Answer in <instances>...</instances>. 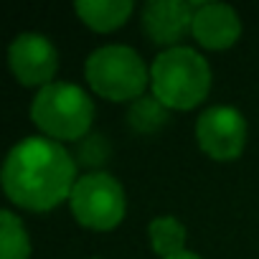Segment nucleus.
Listing matches in <instances>:
<instances>
[{
  "mask_svg": "<svg viewBox=\"0 0 259 259\" xmlns=\"http://www.w3.org/2000/svg\"><path fill=\"white\" fill-rule=\"evenodd\" d=\"M74 155L51 138H26L16 143L3 165L6 196L28 211H51L66 201L76 186Z\"/></svg>",
  "mask_w": 259,
  "mask_h": 259,
  "instance_id": "f257e3e1",
  "label": "nucleus"
},
{
  "mask_svg": "<svg viewBox=\"0 0 259 259\" xmlns=\"http://www.w3.org/2000/svg\"><path fill=\"white\" fill-rule=\"evenodd\" d=\"M150 87L168 109H193L208 97L211 66L196 49H165L150 66Z\"/></svg>",
  "mask_w": 259,
  "mask_h": 259,
  "instance_id": "f03ea898",
  "label": "nucleus"
},
{
  "mask_svg": "<svg viewBox=\"0 0 259 259\" xmlns=\"http://www.w3.org/2000/svg\"><path fill=\"white\" fill-rule=\"evenodd\" d=\"M31 119L44 138L56 143L84 140L94 119V102L81 87L71 81H54L36 92Z\"/></svg>",
  "mask_w": 259,
  "mask_h": 259,
  "instance_id": "7ed1b4c3",
  "label": "nucleus"
},
{
  "mask_svg": "<svg viewBox=\"0 0 259 259\" xmlns=\"http://www.w3.org/2000/svg\"><path fill=\"white\" fill-rule=\"evenodd\" d=\"M84 76L89 87L109 102H135L150 84V69L140 54L122 44L94 49L84 64Z\"/></svg>",
  "mask_w": 259,
  "mask_h": 259,
  "instance_id": "20e7f679",
  "label": "nucleus"
},
{
  "mask_svg": "<svg viewBox=\"0 0 259 259\" xmlns=\"http://www.w3.org/2000/svg\"><path fill=\"white\" fill-rule=\"evenodd\" d=\"M69 206L74 219L92 231H112L127 213L122 183L107 170L81 176L69 196Z\"/></svg>",
  "mask_w": 259,
  "mask_h": 259,
  "instance_id": "39448f33",
  "label": "nucleus"
},
{
  "mask_svg": "<svg viewBox=\"0 0 259 259\" xmlns=\"http://www.w3.org/2000/svg\"><path fill=\"white\" fill-rule=\"evenodd\" d=\"M198 148L213 160H236L246 145V119L236 107L213 104L196 122Z\"/></svg>",
  "mask_w": 259,
  "mask_h": 259,
  "instance_id": "423d86ee",
  "label": "nucleus"
},
{
  "mask_svg": "<svg viewBox=\"0 0 259 259\" xmlns=\"http://www.w3.org/2000/svg\"><path fill=\"white\" fill-rule=\"evenodd\" d=\"M8 64L23 87H49L59 71V54L41 33H21L8 46Z\"/></svg>",
  "mask_w": 259,
  "mask_h": 259,
  "instance_id": "0eeeda50",
  "label": "nucleus"
},
{
  "mask_svg": "<svg viewBox=\"0 0 259 259\" xmlns=\"http://www.w3.org/2000/svg\"><path fill=\"white\" fill-rule=\"evenodd\" d=\"M196 3L186 0H150L143 8L140 26L153 44L176 49L193 28Z\"/></svg>",
  "mask_w": 259,
  "mask_h": 259,
  "instance_id": "6e6552de",
  "label": "nucleus"
},
{
  "mask_svg": "<svg viewBox=\"0 0 259 259\" xmlns=\"http://www.w3.org/2000/svg\"><path fill=\"white\" fill-rule=\"evenodd\" d=\"M191 36L211 51L229 49L241 36L239 13L226 3H196Z\"/></svg>",
  "mask_w": 259,
  "mask_h": 259,
  "instance_id": "1a4fd4ad",
  "label": "nucleus"
},
{
  "mask_svg": "<svg viewBox=\"0 0 259 259\" xmlns=\"http://www.w3.org/2000/svg\"><path fill=\"white\" fill-rule=\"evenodd\" d=\"M135 6L133 0H79L74 6V13L99 33L117 31L119 26L127 23V18L133 16Z\"/></svg>",
  "mask_w": 259,
  "mask_h": 259,
  "instance_id": "9d476101",
  "label": "nucleus"
},
{
  "mask_svg": "<svg viewBox=\"0 0 259 259\" xmlns=\"http://www.w3.org/2000/svg\"><path fill=\"white\" fill-rule=\"evenodd\" d=\"M127 122L135 133L150 135L163 130L170 122V109L155 97V94H143L140 99H135L127 109Z\"/></svg>",
  "mask_w": 259,
  "mask_h": 259,
  "instance_id": "9b49d317",
  "label": "nucleus"
},
{
  "mask_svg": "<svg viewBox=\"0 0 259 259\" xmlns=\"http://www.w3.org/2000/svg\"><path fill=\"white\" fill-rule=\"evenodd\" d=\"M148 236H150L155 254H160V259H168V256L186 251L188 234H186V226L176 216H155L148 226Z\"/></svg>",
  "mask_w": 259,
  "mask_h": 259,
  "instance_id": "f8f14e48",
  "label": "nucleus"
},
{
  "mask_svg": "<svg viewBox=\"0 0 259 259\" xmlns=\"http://www.w3.org/2000/svg\"><path fill=\"white\" fill-rule=\"evenodd\" d=\"M31 236L13 211L0 213V259H28Z\"/></svg>",
  "mask_w": 259,
  "mask_h": 259,
  "instance_id": "ddd939ff",
  "label": "nucleus"
},
{
  "mask_svg": "<svg viewBox=\"0 0 259 259\" xmlns=\"http://www.w3.org/2000/svg\"><path fill=\"white\" fill-rule=\"evenodd\" d=\"M109 155H112V148L104 135H87L84 140L76 143L74 160H76V165L89 168V173H99L102 165L109 160Z\"/></svg>",
  "mask_w": 259,
  "mask_h": 259,
  "instance_id": "4468645a",
  "label": "nucleus"
},
{
  "mask_svg": "<svg viewBox=\"0 0 259 259\" xmlns=\"http://www.w3.org/2000/svg\"><path fill=\"white\" fill-rule=\"evenodd\" d=\"M168 259H201V256H198V254H193V251H188V249H186V251H181V254H176V256H168Z\"/></svg>",
  "mask_w": 259,
  "mask_h": 259,
  "instance_id": "2eb2a0df",
  "label": "nucleus"
}]
</instances>
